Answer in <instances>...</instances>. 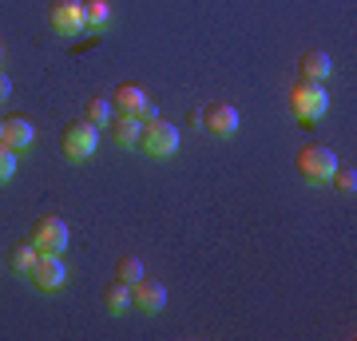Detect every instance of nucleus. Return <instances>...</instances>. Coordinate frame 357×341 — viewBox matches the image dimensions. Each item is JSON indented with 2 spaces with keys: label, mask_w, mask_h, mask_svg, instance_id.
Wrapping results in <instances>:
<instances>
[{
  "label": "nucleus",
  "mask_w": 357,
  "mask_h": 341,
  "mask_svg": "<svg viewBox=\"0 0 357 341\" xmlns=\"http://www.w3.org/2000/svg\"><path fill=\"white\" fill-rule=\"evenodd\" d=\"M290 112L302 123H318L321 115L330 112V91L321 88L318 79H298L290 88Z\"/></svg>",
  "instance_id": "f257e3e1"
},
{
  "label": "nucleus",
  "mask_w": 357,
  "mask_h": 341,
  "mask_svg": "<svg viewBox=\"0 0 357 341\" xmlns=\"http://www.w3.org/2000/svg\"><path fill=\"white\" fill-rule=\"evenodd\" d=\"M298 171H302L306 183H326L337 171V151L326 147V143H310V147L298 151Z\"/></svg>",
  "instance_id": "f03ea898"
},
{
  "label": "nucleus",
  "mask_w": 357,
  "mask_h": 341,
  "mask_svg": "<svg viewBox=\"0 0 357 341\" xmlns=\"http://www.w3.org/2000/svg\"><path fill=\"white\" fill-rule=\"evenodd\" d=\"M96 147H100V127H96V123L76 119V123L64 127V155L72 159V163L91 159V155H96Z\"/></svg>",
  "instance_id": "7ed1b4c3"
},
{
  "label": "nucleus",
  "mask_w": 357,
  "mask_h": 341,
  "mask_svg": "<svg viewBox=\"0 0 357 341\" xmlns=\"http://www.w3.org/2000/svg\"><path fill=\"white\" fill-rule=\"evenodd\" d=\"M139 147L151 155V159H167V155H175L178 151V127L167 123V119H151V123H143Z\"/></svg>",
  "instance_id": "20e7f679"
},
{
  "label": "nucleus",
  "mask_w": 357,
  "mask_h": 341,
  "mask_svg": "<svg viewBox=\"0 0 357 341\" xmlns=\"http://www.w3.org/2000/svg\"><path fill=\"white\" fill-rule=\"evenodd\" d=\"M28 278H32V286L44 294L60 290L68 282V266L60 254H36V262H32V270H28Z\"/></svg>",
  "instance_id": "39448f33"
},
{
  "label": "nucleus",
  "mask_w": 357,
  "mask_h": 341,
  "mask_svg": "<svg viewBox=\"0 0 357 341\" xmlns=\"http://www.w3.org/2000/svg\"><path fill=\"white\" fill-rule=\"evenodd\" d=\"M68 222L60 215H48V218H40L36 230H32V246H36L40 254H64L68 250Z\"/></svg>",
  "instance_id": "423d86ee"
},
{
  "label": "nucleus",
  "mask_w": 357,
  "mask_h": 341,
  "mask_svg": "<svg viewBox=\"0 0 357 341\" xmlns=\"http://www.w3.org/2000/svg\"><path fill=\"white\" fill-rule=\"evenodd\" d=\"M48 20L60 36H79L88 28V20H84V0H52Z\"/></svg>",
  "instance_id": "0eeeda50"
},
{
  "label": "nucleus",
  "mask_w": 357,
  "mask_h": 341,
  "mask_svg": "<svg viewBox=\"0 0 357 341\" xmlns=\"http://www.w3.org/2000/svg\"><path fill=\"white\" fill-rule=\"evenodd\" d=\"M131 305L143 310V314H159L167 305V286L163 282H151V278H139L131 286Z\"/></svg>",
  "instance_id": "6e6552de"
},
{
  "label": "nucleus",
  "mask_w": 357,
  "mask_h": 341,
  "mask_svg": "<svg viewBox=\"0 0 357 341\" xmlns=\"http://www.w3.org/2000/svg\"><path fill=\"white\" fill-rule=\"evenodd\" d=\"M203 127L211 135H234L238 131V107L234 103H211L203 112Z\"/></svg>",
  "instance_id": "1a4fd4ad"
},
{
  "label": "nucleus",
  "mask_w": 357,
  "mask_h": 341,
  "mask_svg": "<svg viewBox=\"0 0 357 341\" xmlns=\"http://www.w3.org/2000/svg\"><path fill=\"white\" fill-rule=\"evenodd\" d=\"M32 139H36L32 119H24V115H8V119H4V131H0V143H4V147L24 151V147H32Z\"/></svg>",
  "instance_id": "9d476101"
},
{
  "label": "nucleus",
  "mask_w": 357,
  "mask_h": 341,
  "mask_svg": "<svg viewBox=\"0 0 357 341\" xmlns=\"http://www.w3.org/2000/svg\"><path fill=\"white\" fill-rule=\"evenodd\" d=\"M147 103H151V96H147L139 84H119V88H115V96H112V107L119 115H139Z\"/></svg>",
  "instance_id": "9b49d317"
},
{
  "label": "nucleus",
  "mask_w": 357,
  "mask_h": 341,
  "mask_svg": "<svg viewBox=\"0 0 357 341\" xmlns=\"http://www.w3.org/2000/svg\"><path fill=\"white\" fill-rule=\"evenodd\" d=\"M330 72H333V60L326 56V52H318V48H310L306 56L298 60V76H302V79H318V84H321Z\"/></svg>",
  "instance_id": "f8f14e48"
},
{
  "label": "nucleus",
  "mask_w": 357,
  "mask_h": 341,
  "mask_svg": "<svg viewBox=\"0 0 357 341\" xmlns=\"http://www.w3.org/2000/svg\"><path fill=\"white\" fill-rule=\"evenodd\" d=\"M112 139L119 143V147H135L139 143V135H143V119L139 115H119V119H112Z\"/></svg>",
  "instance_id": "ddd939ff"
},
{
  "label": "nucleus",
  "mask_w": 357,
  "mask_h": 341,
  "mask_svg": "<svg viewBox=\"0 0 357 341\" xmlns=\"http://www.w3.org/2000/svg\"><path fill=\"white\" fill-rule=\"evenodd\" d=\"M131 305V286H123V282H112L107 290H103V310L112 317H123Z\"/></svg>",
  "instance_id": "4468645a"
},
{
  "label": "nucleus",
  "mask_w": 357,
  "mask_h": 341,
  "mask_svg": "<svg viewBox=\"0 0 357 341\" xmlns=\"http://www.w3.org/2000/svg\"><path fill=\"white\" fill-rule=\"evenodd\" d=\"M143 278V262L135 254H123L119 262H115V282H123V286H135Z\"/></svg>",
  "instance_id": "2eb2a0df"
},
{
  "label": "nucleus",
  "mask_w": 357,
  "mask_h": 341,
  "mask_svg": "<svg viewBox=\"0 0 357 341\" xmlns=\"http://www.w3.org/2000/svg\"><path fill=\"white\" fill-rule=\"evenodd\" d=\"M36 246L32 242H20V246H13V254H8V266H13L16 274H28L32 270V262H36Z\"/></svg>",
  "instance_id": "dca6fc26"
},
{
  "label": "nucleus",
  "mask_w": 357,
  "mask_h": 341,
  "mask_svg": "<svg viewBox=\"0 0 357 341\" xmlns=\"http://www.w3.org/2000/svg\"><path fill=\"white\" fill-rule=\"evenodd\" d=\"M84 20H88V28H103L112 20V4L107 0H84Z\"/></svg>",
  "instance_id": "f3484780"
},
{
  "label": "nucleus",
  "mask_w": 357,
  "mask_h": 341,
  "mask_svg": "<svg viewBox=\"0 0 357 341\" xmlns=\"http://www.w3.org/2000/svg\"><path fill=\"white\" fill-rule=\"evenodd\" d=\"M88 123H96V127L112 123V100H91L88 103Z\"/></svg>",
  "instance_id": "a211bd4d"
},
{
  "label": "nucleus",
  "mask_w": 357,
  "mask_h": 341,
  "mask_svg": "<svg viewBox=\"0 0 357 341\" xmlns=\"http://www.w3.org/2000/svg\"><path fill=\"white\" fill-rule=\"evenodd\" d=\"M333 187H337V190H342V195H354V190H357V175H354V167H342V163H337V171H333Z\"/></svg>",
  "instance_id": "6ab92c4d"
},
{
  "label": "nucleus",
  "mask_w": 357,
  "mask_h": 341,
  "mask_svg": "<svg viewBox=\"0 0 357 341\" xmlns=\"http://www.w3.org/2000/svg\"><path fill=\"white\" fill-rule=\"evenodd\" d=\"M13 175H16V151L0 143V183H8Z\"/></svg>",
  "instance_id": "aec40b11"
},
{
  "label": "nucleus",
  "mask_w": 357,
  "mask_h": 341,
  "mask_svg": "<svg viewBox=\"0 0 357 341\" xmlns=\"http://www.w3.org/2000/svg\"><path fill=\"white\" fill-rule=\"evenodd\" d=\"M8 96H13V79L0 72V100H8Z\"/></svg>",
  "instance_id": "412c9836"
},
{
  "label": "nucleus",
  "mask_w": 357,
  "mask_h": 341,
  "mask_svg": "<svg viewBox=\"0 0 357 341\" xmlns=\"http://www.w3.org/2000/svg\"><path fill=\"white\" fill-rule=\"evenodd\" d=\"M0 131H4V119H0Z\"/></svg>",
  "instance_id": "4be33fe9"
},
{
  "label": "nucleus",
  "mask_w": 357,
  "mask_h": 341,
  "mask_svg": "<svg viewBox=\"0 0 357 341\" xmlns=\"http://www.w3.org/2000/svg\"><path fill=\"white\" fill-rule=\"evenodd\" d=\"M0 56H4V48H0Z\"/></svg>",
  "instance_id": "5701e85b"
}]
</instances>
